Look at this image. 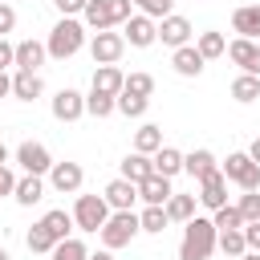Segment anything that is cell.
<instances>
[{"mask_svg":"<svg viewBox=\"0 0 260 260\" xmlns=\"http://www.w3.org/2000/svg\"><path fill=\"white\" fill-rule=\"evenodd\" d=\"M16 162H20L24 175H41V179L53 171V154H49V146H45V142H32V138H24V142L16 146Z\"/></svg>","mask_w":260,"mask_h":260,"instance_id":"cell-7","label":"cell"},{"mask_svg":"<svg viewBox=\"0 0 260 260\" xmlns=\"http://www.w3.org/2000/svg\"><path fill=\"white\" fill-rule=\"evenodd\" d=\"M8 93H12V77H8V73H0V98H8Z\"/></svg>","mask_w":260,"mask_h":260,"instance_id":"cell-46","label":"cell"},{"mask_svg":"<svg viewBox=\"0 0 260 260\" xmlns=\"http://www.w3.org/2000/svg\"><path fill=\"white\" fill-rule=\"evenodd\" d=\"M89 260H114V252H110V248H102V252H93Z\"/></svg>","mask_w":260,"mask_h":260,"instance_id":"cell-48","label":"cell"},{"mask_svg":"<svg viewBox=\"0 0 260 260\" xmlns=\"http://www.w3.org/2000/svg\"><path fill=\"white\" fill-rule=\"evenodd\" d=\"M138 232H142L138 211H110V219H106V228H102L98 236H102V248L118 252V248H126V244H130Z\"/></svg>","mask_w":260,"mask_h":260,"instance_id":"cell-4","label":"cell"},{"mask_svg":"<svg viewBox=\"0 0 260 260\" xmlns=\"http://www.w3.org/2000/svg\"><path fill=\"white\" fill-rule=\"evenodd\" d=\"M49 260H89V248H85L77 236H69V240H61V244L49 252Z\"/></svg>","mask_w":260,"mask_h":260,"instance_id":"cell-34","label":"cell"},{"mask_svg":"<svg viewBox=\"0 0 260 260\" xmlns=\"http://www.w3.org/2000/svg\"><path fill=\"white\" fill-rule=\"evenodd\" d=\"M195 207H199L195 195H171L167 199V219L171 223H191L195 219Z\"/></svg>","mask_w":260,"mask_h":260,"instance_id":"cell-27","label":"cell"},{"mask_svg":"<svg viewBox=\"0 0 260 260\" xmlns=\"http://www.w3.org/2000/svg\"><path fill=\"white\" fill-rule=\"evenodd\" d=\"M219 252L232 256V260H240V256L248 252V244H244V228H240V232H219Z\"/></svg>","mask_w":260,"mask_h":260,"instance_id":"cell-37","label":"cell"},{"mask_svg":"<svg viewBox=\"0 0 260 260\" xmlns=\"http://www.w3.org/2000/svg\"><path fill=\"white\" fill-rule=\"evenodd\" d=\"M49 110H53V118L57 122H77L81 114H85V93H77V89H57L53 93V102H49Z\"/></svg>","mask_w":260,"mask_h":260,"instance_id":"cell-11","label":"cell"},{"mask_svg":"<svg viewBox=\"0 0 260 260\" xmlns=\"http://www.w3.org/2000/svg\"><path fill=\"white\" fill-rule=\"evenodd\" d=\"M41 93H45L41 73H24V69H16V73H12V98H20V102H37Z\"/></svg>","mask_w":260,"mask_h":260,"instance_id":"cell-22","label":"cell"},{"mask_svg":"<svg viewBox=\"0 0 260 260\" xmlns=\"http://www.w3.org/2000/svg\"><path fill=\"white\" fill-rule=\"evenodd\" d=\"M195 49L203 53V61H215V57H223V53H228V41H223V32H215V28H207V32H199V41H195Z\"/></svg>","mask_w":260,"mask_h":260,"instance_id":"cell-29","label":"cell"},{"mask_svg":"<svg viewBox=\"0 0 260 260\" xmlns=\"http://www.w3.org/2000/svg\"><path fill=\"white\" fill-rule=\"evenodd\" d=\"M0 260H12V256H8V252H4V248H0Z\"/></svg>","mask_w":260,"mask_h":260,"instance_id":"cell-51","label":"cell"},{"mask_svg":"<svg viewBox=\"0 0 260 260\" xmlns=\"http://www.w3.org/2000/svg\"><path fill=\"white\" fill-rule=\"evenodd\" d=\"M240 260H260V252H244V256H240Z\"/></svg>","mask_w":260,"mask_h":260,"instance_id":"cell-50","label":"cell"},{"mask_svg":"<svg viewBox=\"0 0 260 260\" xmlns=\"http://www.w3.org/2000/svg\"><path fill=\"white\" fill-rule=\"evenodd\" d=\"M150 110V98H138V93H118V114L126 118H142Z\"/></svg>","mask_w":260,"mask_h":260,"instance_id":"cell-36","label":"cell"},{"mask_svg":"<svg viewBox=\"0 0 260 260\" xmlns=\"http://www.w3.org/2000/svg\"><path fill=\"white\" fill-rule=\"evenodd\" d=\"M228 57L240 65V73L260 77V41H244V37H236V41H228Z\"/></svg>","mask_w":260,"mask_h":260,"instance_id":"cell-14","label":"cell"},{"mask_svg":"<svg viewBox=\"0 0 260 260\" xmlns=\"http://www.w3.org/2000/svg\"><path fill=\"white\" fill-rule=\"evenodd\" d=\"M122 93L150 98V93H154V77H150V73H130V77H126V85H122Z\"/></svg>","mask_w":260,"mask_h":260,"instance_id":"cell-38","label":"cell"},{"mask_svg":"<svg viewBox=\"0 0 260 260\" xmlns=\"http://www.w3.org/2000/svg\"><path fill=\"white\" fill-rule=\"evenodd\" d=\"M16 28V8L12 4H0V37H8Z\"/></svg>","mask_w":260,"mask_h":260,"instance_id":"cell-42","label":"cell"},{"mask_svg":"<svg viewBox=\"0 0 260 260\" xmlns=\"http://www.w3.org/2000/svg\"><path fill=\"white\" fill-rule=\"evenodd\" d=\"M122 53H126V37L122 32H93V41H89V57H93V65H118L122 61Z\"/></svg>","mask_w":260,"mask_h":260,"instance_id":"cell-8","label":"cell"},{"mask_svg":"<svg viewBox=\"0 0 260 260\" xmlns=\"http://www.w3.org/2000/svg\"><path fill=\"white\" fill-rule=\"evenodd\" d=\"M138 223H142L146 236H162L171 219H167V207H142V211H138Z\"/></svg>","mask_w":260,"mask_h":260,"instance_id":"cell-32","label":"cell"},{"mask_svg":"<svg viewBox=\"0 0 260 260\" xmlns=\"http://www.w3.org/2000/svg\"><path fill=\"white\" fill-rule=\"evenodd\" d=\"M154 175V158L150 154H126L122 158V179H130V183H142V179H150Z\"/></svg>","mask_w":260,"mask_h":260,"instance_id":"cell-25","label":"cell"},{"mask_svg":"<svg viewBox=\"0 0 260 260\" xmlns=\"http://www.w3.org/2000/svg\"><path fill=\"white\" fill-rule=\"evenodd\" d=\"M0 4H8V0H0Z\"/></svg>","mask_w":260,"mask_h":260,"instance_id":"cell-52","label":"cell"},{"mask_svg":"<svg viewBox=\"0 0 260 260\" xmlns=\"http://www.w3.org/2000/svg\"><path fill=\"white\" fill-rule=\"evenodd\" d=\"M232 28L244 41H260V4H244L232 12Z\"/></svg>","mask_w":260,"mask_h":260,"instance_id":"cell-18","label":"cell"},{"mask_svg":"<svg viewBox=\"0 0 260 260\" xmlns=\"http://www.w3.org/2000/svg\"><path fill=\"white\" fill-rule=\"evenodd\" d=\"M171 65H175V73H179V77H199L207 61H203V53H199L195 45H183V49H175V53H171Z\"/></svg>","mask_w":260,"mask_h":260,"instance_id":"cell-20","label":"cell"},{"mask_svg":"<svg viewBox=\"0 0 260 260\" xmlns=\"http://www.w3.org/2000/svg\"><path fill=\"white\" fill-rule=\"evenodd\" d=\"M53 4H57V12H61V16H81L89 0H53Z\"/></svg>","mask_w":260,"mask_h":260,"instance_id":"cell-41","label":"cell"},{"mask_svg":"<svg viewBox=\"0 0 260 260\" xmlns=\"http://www.w3.org/2000/svg\"><path fill=\"white\" fill-rule=\"evenodd\" d=\"M183 171L195 179V183H203L207 175H215L219 171V162H215V154L207 150V146H199V150H191V154H183Z\"/></svg>","mask_w":260,"mask_h":260,"instance_id":"cell-16","label":"cell"},{"mask_svg":"<svg viewBox=\"0 0 260 260\" xmlns=\"http://www.w3.org/2000/svg\"><path fill=\"white\" fill-rule=\"evenodd\" d=\"M211 223H215V232H240V228H244V215H240L236 203H228V207L211 211Z\"/></svg>","mask_w":260,"mask_h":260,"instance_id":"cell-33","label":"cell"},{"mask_svg":"<svg viewBox=\"0 0 260 260\" xmlns=\"http://www.w3.org/2000/svg\"><path fill=\"white\" fill-rule=\"evenodd\" d=\"M12 199H16L20 207L41 203V199H45V179H41V175H20V179H16V191H12Z\"/></svg>","mask_w":260,"mask_h":260,"instance_id":"cell-23","label":"cell"},{"mask_svg":"<svg viewBox=\"0 0 260 260\" xmlns=\"http://www.w3.org/2000/svg\"><path fill=\"white\" fill-rule=\"evenodd\" d=\"M8 65H16V45H8L0 37V73H8Z\"/></svg>","mask_w":260,"mask_h":260,"instance_id":"cell-43","label":"cell"},{"mask_svg":"<svg viewBox=\"0 0 260 260\" xmlns=\"http://www.w3.org/2000/svg\"><path fill=\"white\" fill-rule=\"evenodd\" d=\"M248 158H252V162H260V138H256V142L248 146Z\"/></svg>","mask_w":260,"mask_h":260,"instance_id":"cell-47","label":"cell"},{"mask_svg":"<svg viewBox=\"0 0 260 260\" xmlns=\"http://www.w3.org/2000/svg\"><path fill=\"white\" fill-rule=\"evenodd\" d=\"M106 219H110V203H106V195H77V203H73V223H77V232H102L106 228Z\"/></svg>","mask_w":260,"mask_h":260,"instance_id":"cell-5","label":"cell"},{"mask_svg":"<svg viewBox=\"0 0 260 260\" xmlns=\"http://www.w3.org/2000/svg\"><path fill=\"white\" fill-rule=\"evenodd\" d=\"M24 244H28V252H53V248H57V240L49 236V228H45V223H32V228H28V236H24Z\"/></svg>","mask_w":260,"mask_h":260,"instance_id":"cell-35","label":"cell"},{"mask_svg":"<svg viewBox=\"0 0 260 260\" xmlns=\"http://www.w3.org/2000/svg\"><path fill=\"white\" fill-rule=\"evenodd\" d=\"M41 223L49 228V236H53L57 244H61V240H69V236H73V228H77V223H73V211H61V207L45 211V215H41Z\"/></svg>","mask_w":260,"mask_h":260,"instance_id":"cell-24","label":"cell"},{"mask_svg":"<svg viewBox=\"0 0 260 260\" xmlns=\"http://www.w3.org/2000/svg\"><path fill=\"white\" fill-rule=\"evenodd\" d=\"M134 4H138V12L150 16V20H167L171 8H175V0H134Z\"/></svg>","mask_w":260,"mask_h":260,"instance_id":"cell-39","label":"cell"},{"mask_svg":"<svg viewBox=\"0 0 260 260\" xmlns=\"http://www.w3.org/2000/svg\"><path fill=\"white\" fill-rule=\"evenodd\" d=\"M236 207H240V215H244V223H260V195H256V191H244Z\"/></svg>","mask_w":260,"mask_h":260,"instance_id":"cell-40","label":"cell"},{"mask_svg":"<svg viewBox=\"0 0 260 260\" xmlns=\"http://www.w3.org/2000/svg\"><path fill=\"white\" fill-rule=\"evenodd\" d=\"M81 183H85V171H81V162H53V171H49V187L53 191H61V195H77L81 191Z\"/></svg>","mask_w":260,"mask_h":260,"instance_id":"cell-10","label":"cell"},{"mask_svg":"<svg viewBox=\"0 0 260 260\" xmlns=\"http://www.w3.org/2000/svg\"><path fill=\"white\" fill-rule=\"evenodd\" d=\"M134 16V0H89L81 12V24L93 32H110Z\"/></svg>","mask_w":260,"mask_h":260,"instance_id":"cell-2","label":"cell"},{"mask_svg":"<svg viewBox=\"0 0 260 260\" xmlns=\"http://www.w3.org/2000/svg\"><path fill=\"white\" fill-rule=\"evenodd\" d=\"M45 57H49V49H45V41H20L16 45V69H24V73H37L41 65H45Z\"/></svg>","mask_w":260,"mask_h":260,"instance_id":"cell-19","label":"cell"},{"mask_svg":"<svg viewBox=\"0 0 260 260\" xmlns=\"http://www.w3.org/2000/svg\"><path fill=\"white\" fill-rule=\"evenodd\" d=\"M199 207H207V211H219V207H228V179H223V171H215V175H207L203 183H199Z\"/></svg>","mask_w":260,"mask_h":260,"instance_id":"cell-15","label":"cell"},{"mask_svg":"<svg viewBox=\"0 0 260 260\" xmlns=\"http://www.w3.org/2000/svg\"><path fill=\"white\" fill-rule=\"evenodd\" d=\"M106 203H110V211H134V203H138V183H130V179H110L106 183Z\"/></svg>","mask_w":260,"mask_h":260,"instance_id":"cell-13","label":"cell"},{"mask_svg":"<svg viewBox=\"0 0 260 260\" xmlns=\"http://www.w3.org/2000/svg\"><path fill=\"white\" fill-rule=\"evenodd\" d=\"M219 171H223V179H228V183H236L240 191H260V162H252V158H248V150L228 154V162H223Z\"/></svg>","mask_w":260,"mask_h":260,"instance_id":"cell-6","label":"cell"},{"mask_svg":"<svg viewBox=\"0 0 260 260\" xmlns=\"http://www.w3.org/2000/svg\"><path fill=\"white\" fill-rule=\"evenodd\" d=\"M244 244L248 252H260V223H244Z\"/></svg>","mask_w":260,"mask_h":260,"instance_id":"cell-45","label":"cell"},{"mask_svg":"<svg viewBox=\"0 0 260 260\" xmlns=\"http://www.w3.org/2000/svg\"><path fill=\"white\" fill-rule=\"evenodd\" d=\"M122 85H126V73H122L118 65H98V69H93V85H89V89L118 98V93H122Z\"/></svg>","mask_w":260,"mask_h":260,"instance_id":"cell-21","label":"cell"},{"mask_svg":"<svg viewBox=\"0 0 260 260\" xmlns=\"http://www.w3.org/2000/svg\"><path fill=\"white\" fill-rule=\"evenodd\" d=\"M171 195H175V191H171V179H162V175H150V179L138 183V199H142L146 207H167Z\"/></svg>","mask_w":260,"mask_h":260,"instance_id":"cell-17","label":"cell"},{"mask_svg":"<svg viewBox=\"0 0 260 260\" xmlns=\"http://www.w3.org/2000/svg\"><path fill=\"white\" fill-rule=\"evenodd\" d=\"M150 158H154V175H162V179H175L183 171V150H175V146H162Z\"/></svg>","mask_w":260,"mask_h":260,"instance_id":"cell-26","label":"cell"},{"mask_svg":"<svg viewBox=\"0 0 260 260\" xmlns=\"http://www.w3.org/2000/svg\"><path fill=\"white\" fill-rule=\"evenodd\" d=\"M81 45H85V24L77 16H61L49 28V41H45V49H49L53 61H69L73 53H81Z\"/></svg>","mask_w":260,"mask_h":260,"instance_id":"cell-3","label":"cell"},{"mask_svg":"<svg viewBox=\"0 0 260 260\" xmlns=\"http://www.w3.org/2000/svg\"><path fill=\"white\" fill-rule=\"evenodd\" d=\"M232 98H236L240 106L256 102V98H260V77H252V73H240V77L232 81Z\"/></svg>","mask_w":260,"mask_h":260,"instance_id":"cell-30","label":"cell"},{"mask_svg":"<svg viewBox=\"0 0 260 260\" xmlns=\"http://www.w3.org/2000/svg\"><path fill=\"white\" fill-rule=\"evenodd\" d=\"M122 37H126V45H134V49H150V45L158 41V20L134 12V16L122 24Z\"/></svg>","mask_w":260,"mask_h":260,"instance_id":"cell-9","label":"cell"},{"mask_svg":"<svg viewBox=\"0 0 260 260\" xmlns=\"http://www.w3.org/2000/svg\"><path fill=\"white\" fill-rule=\"evenodd\" d=\"M12 191H16V175H12V167L4 162V167H0V199L12 195Z\"/></svg>","mask_w":260,"mask_h":260,"instance_id":"cell-44","label":"cell"},{"mask_svg":"<svg viewBox=\"0 0 260 260\" xmlns=\"http://www.w3.org/2000/svg\"><path fill=\"white\" fill-rule=\"evenodd\" d=\"M114 110H118V98L98 93V89H89V93H85V114H89V118H110Z\"/></svg>","mask_w":260,"mask_h":260,"instance_id":"cell-31","label":"cell"},{"mask_svg":"<svg viewBox=\"0 0 260 260\" xmlns=\"http://www.w3.org/2000/svg\"><path fill=\"white\" fill-rule=\"evenodd\" d=\"M219 248V232L211 219L195 215L191 223H183V240H179V260H211V252Z\"/></svg>","mask_w":260,"mask_h":260,"instance_id":"cell-1","label":"cell"},{"mask_svg":"<svg viewBox=\"0 0 260 260\" xmlns=\"http://www.w3.org/2000/svg\"><path fill=\"white\" fill-rule=\"evenodd\" d=\"M158 41H162L171 53L183 49V45H191V20L179 16V12H171L167 20H158Z\"/></svg>","mask_w":260,"mask_h":260,"instance_id":"cell-12","label":"cell"},{"mask_svg":"<svg viewBox=\"0 0 260 260\" xmlns=\"http://www.w3.org/2000/svg\"><path fill=\"white\" fill-rule=\"evenodd\" d=\"M134 150H138V154H154V150H162V130H158L154 122H142V126L134 130Z\"/></svg>","mask_w":260,"mask_h":260,"instance_id":"cell-28","label":"cell"},{"mask_svg":"<svg viewBox=\"0 0 260 260\" xmlns=\"http://www.w3.org/2000/svg\"><path fill=\"white\" fill-rule=\"evenodd\" d=\"M4 162H8V146L0 142V167H4Z\"/></svg>","mask_w":260,"mask_h":260,"instance_id":"cell-49","label":"cell"}]
</instances>
